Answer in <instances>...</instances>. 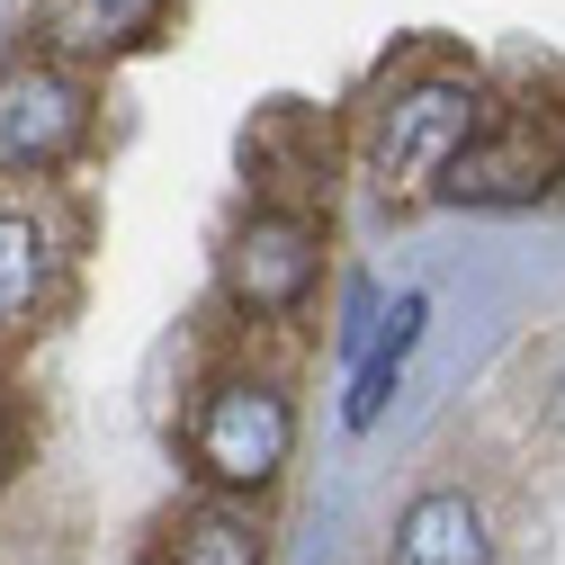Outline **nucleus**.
I'll list each match as a JSON object with an SVG mask.
<instances>
[{"instance_id":"f257e3e1","label":"nucleus","mask_w":565,"mask_h":565,"mask_svg":"<svg viewBox=\"0 0 565 565\" xmlns=\"http://www.w3.org/2000/svg\"><path fill=\"white\" fill-rule=\"evenodd\" d=\"M288 449H297V413H288L278 386H260V377L206 386V404H198V422H189V458H198L206 484L252 493V484H269L278 467H288Z\"/></svg>"},{"instance_id":"f03ea898","label":"nucleus","mask_w":565,"mask_h":565,"mask_svg":"<svg viewBox=\"0 0 565 565\" xmlns=\"http://www.w3.org/2000/svg\"><path fill=\"white\" fill-rule=\"evenodd\" d=\"M565 180V117L556 99H512V108H484V126L467 135V153L449 162V198H476V206H512V198H539Z\"/></svg>"},{"instance_id":"7ed1b4c3","label":"nucleus","mask_w":565,"mask_h":565,"mask_svg":"<svg viewBox=\"0 0 565 565\" xmlns=\"http://www.w3.org/2000/svg\"><path fill=\"white\" fill-rule=\"evenodd\" d=\"M484 126V99L467 82H413L386 99L377 135H369V162L386 198H422L431 180H449V162L467 153V135Z\"/></svg>"},{"instance_id":"20e7f679","label":"nucleus","mask_w":565,"mask_h":565,"mask_svg":"<svg viewBox=\"0 0 565 565\" xmlns=\"http://www.w3.org/2000/svg\"><path fill=\"white\" fill-rule=\"evenodd\" d=\"M90 135V99L63 63H10L0 73V171H54Z\"/></svg>"},{"instance_id":"39448f33","label":"nucleus","mask_w":565,"mask_h":565,"mask_svg":"<svg viewBox=\"0 0 565 565\" xmlns=\"http://www.w3.org/2000/svg\"><path fill=\"white\" fill-rule=\"evenodd\" d=\"M315 269H323V234L306 216H288V206H260V216L225 243V288L252 315H297Z\"/></svg>"},{"instance_id":"423d86ee","label":"nucleus","mask_w":565,"mask_h":565,"mask_svg":"<svg viewBox=\"0 0 565 565\" xmlns=\"http://www.w3.org/2000/svg\"><path fill=\"white\" fill-rule=\"evenodd\" d=\"M162 10H171V0H36L28 36L45 54H63V63H108L126 45H145L162 28Z\"/></svg>"},{"instance_id":"0eeeda50","label":"nucleus","mask_w":565,"mask_h":565,"mask_svg":"<svg viewBox=\"0 0 565 565\" xmlns=\"http://www.w3.org/2000/svg\"><path fill=\"white\" fill-rule=\"evenodd\" d=\"M386 565H493V530H484V512L467 493L440 484V493H422V503H404Z\"/></svg>"},{"instance_id":"6e6552de","label":"nucleus","mask_w":565,"mask_h":565,"mask_svg":"<svg viewBox=\"0 0 565 565\" xmlns=\"http://www.w3.org/2000/svg\"><path fill=\"white\" fill-rule=\"evenodd\" d=\"M422 323H431V306L422 297H395V315H386V332H377V350L360 360V377H350V431H369V422L386 413V395H395V369L413 360V341H422Z\"/></svg>"},{"instance_id":"1a4fd4ad","label":"nucleus","mask_w":565,"mask_h":565,"mask_svg":"<svg viewBox=\"0 0 565 565\" xmlns=\"http://www.w3.org/2000/svg\"><path fill=\"white\" fill-rule=\"evenodd\" d=\"M45 269H54V243L36 216H19V206H0V332H10L36 297H45Z\"/></svg>"},{"instance_id":"9d476101","label":"nucleus","mask_w":565,"mask_h":565,"mask_svg":"<svg viewBox=\"0 0 565 565\" xmlns=\"http://www.w3.org/2000/svg\"><path fill=\"white\" fill-rule=\"evenodd\" d=\"M171 565H260V530H252L234 503H206V512H189V521H180Z\"/></svg>"},{"instance_id":"9b49d317","label":"nucleus","mask_w":565,"mask_h":565,"mask_svg":"<svg viewBox=\"0 0 565 565\" xmlns=\"http://www.w3.org/2000/svg\"><path fill=\"white\" fill-rule=\"evenodd\" d=\"M556 431H565V369H556Z\"/></svg>"}]
</instances>
